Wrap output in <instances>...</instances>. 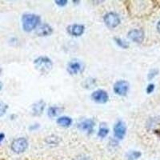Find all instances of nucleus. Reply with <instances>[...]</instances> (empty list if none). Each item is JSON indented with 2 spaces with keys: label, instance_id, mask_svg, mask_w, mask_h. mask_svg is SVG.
Listing matches in <instances>:
<instances>
[{
  "label": "nucleus",
  "instance_id": "1",
  "mask_svg": "<svg viewBox=\"0 0 160 160\" xmlns=\"http://www.w3.org/2000/svg\"><path fill=\"white\" fill-rule=\"evenodd\" d=\"M40 16L35 14H24L22 17V28L26 32H31L38 28Z\"/></svg>",
  "mask_w": 160,
  "mask_h": 160
},
{
  "label": "nucleus",
  "instance_id": "2",
  "mask_svg": "<svg viewBox=\"0 0 160 160\" xmlns=\"http://www.w3.org/2000/svg\"><path fill=\"white\" fill-rule=\"evenodd\" d=\"M34 64L37 71L42 75H48L53 68V62L51 58L47 56H40L35 58Z\"/></svg>",
  "mask_w": 160,
  "mask_h": 160
},
{
  "label": "nucleus",
  "instance_id": "3",
  "mask_svg": "<svg viewBox=\"0 0 160 160\" xmlns=\"http://www.w3.org/2000/svg\"><path fill=\"white\" fill-rule=\"evenodd\" d=\"M28 148V140L25 138H18L16 139L13 140L11 142V148L13 152L16 153V154H21L24 152Z\"/></svg>",
  "mask_w": 160,
  "mask_h": 160
},
{
  "label": "nucleus",
  "instance_id": "4",
  "mask_svg": "<svg viewBox=\"0 0 160 160\" xmlns=\"http://www.w3.org/2000/svg\"><path fill=\"white\" fill-rule=\"evenodd\" d=\"M103 20L105 24L110 29H114L117 28L121 22V19L118 14L115 12H109L106 14L103 17Z\"/></svg>",
  "mask_w": 160,
  "mask_h": 160
},
{
  "label": "nucleus",
  "instance_id": "5",
  "mask_svg": "<svg viewBox=\"0 0 160 160\" xmlns=\"http://www.w3.org/2000/svg\"><path fill=\"white\" fill-rule=\"evenodd\" d=\"M68 72L71 75H78L79 73H82L84 70V66L82 62L78 60H71L68 64Z\"/></svg>",
  "mask_w": 160,
  "mask_h": 160
},
{
  "label": "nucleus",
  "instance_id": "6",
  "mask_svg": "<svg viewBox=\"0 0 160 160\" xmlns=\"http://www.w3.org/2000/svg\"><path fill=\"white\" fill-rule=\"evenodd\" d=\"M113 88H114V91L117 95L126 96L128 91H129V82H127L126 80H119V81L115 82Z\"/></svg>",
  "mask_w": 160,
  "mask_h": 160
},
{
  "label": "nucleus",
  "instance_id": "7",
  "mask_svg": "<svg viewBox=\"0 0 160 160\" xmlns=\"http://www.w3.org/2000/svg\"><path fill=\"white\" fill-rule=\"evenodd\" d=\"M91 98H92L97 103L104 104L108 102L109 100V95L107 91L104 90H97L91 94Z\"/></svg>",
  "mask_w": 160,
  "mask_h": 160
},
{
  "label": "nucleus",
  "instance_id": "8",
  "mask_svg": "<svg viewBox=\"0 0 160 160\" xmlns=\"http://www.w3.org/2000/svg\"><path fill=\"white\" fill-rule=\"evenodd\" d=\"M95 122L91 118H87L78 124V128L80 131L87 132L88 135L93 132V130L95 128Z\"/></svg>",
  "mask_w": 160,
  "mask_h": 160
},
{
  "label": "nucleus",
  "instance_id": "9",
  "mask_svg": "<svg viewBox=\"0 0 160 160\" xmlns=\"http://www.w3.org/2000/svg\"><path fill=\"white\" fill-rule=\"evenodd\" d=\"M128 37L133 42L136 43H141L144 39V32L142 30L133 29L128 32Z\"/></svg>",
  "mask_w": 160,
  "mask_h": 160
},
{
  "label": "nucleus",
  "instance_id": "10",
  "mask_svg": "<svg viewBox=\"0 0 160 160\" xmlns=\"http://www.w3.org/2000/svg\"><path fill=\"white\" fill-rule=\"evenodd\" d=\"M127 133V127L122 121H118L114 127V134L118 139H123Z\"/></svg>",
  "mask_w": 160,
  "mask_h": 160
},
{
  "label": "nucleus",
  "instance_id": "11",
  "mask_svg": "<svg viewBox=\"0 0 160 160\" xmlns=\"http://www.w3.org/2000/svg\"><path fill=\"white\" fill-rule=\"evenodd\" d=\"M68 34L72 36L79 37L83 35L85 31V27L81 24H72V25L68 26L67 28Z\"/></svg>",
  "mask_w": 160,
  "mask_h": 160
},
{
  "label": "nucleus",
  "instance_id": "12",
  "mask_svg": "<svg viewBox=\"0 0 160 160\" xmlns=\"http://www.w3.org/2000/svg\"><path fill=\"white\" fill-rule=\"evenodd\" d=\"M52 33L53 28H51L49 24L47 23L38 26V28H36V31H35V34L39 37L49 36V35H52Z\"/></svg>",
  "mask_w": 160,
  "mask_h": 160
},
{
  "label": "nucleus",
  "instance_id": "13",
  "mask_svg": "<svg viewBox=\"0 0 160 160\" xmlns=\"http://www.w3.org/2000/svg\"><path fill=\"white\" fill-rule=\"evenodd\" d=\"M46 103L42 100H39L32 106V113L35 116H39L42 114L44 109H45Z\"/></svg>",
  "mask_w": 160,
  "mask_h": 160
},
{
  "label": "nucleus",
  "instance_id": "14",
  "mask_svg": "<svg viewBox=\"0 0 160 160\" xmlns=\"http://www.w3.org/2000/svg\"><path fill=\"white\" fill-rule=\"evenodd\" d=\"M57 124L62 128H69L72 124V118L68 116H62L57 118Z\"/></svg>",
  "mask_w": 160,
  "mask_h": 160
},
{
  "label": "nucleus",
  "instance_id": "15",
  "mask_svg": "<svg viewBox=\"0 0 160 160\" xmlns=\"http://www.w3.org/2000/svg\"><path fill=\"white\" fill-rule=\"evenodd\" d=\"M62 110L63 108H58V107H50L48 111V115L50 118H55L62 112Z\"/></svg>",
  "mask_w": 160,
  "mask_h": 160
},
{
  "label": "nucleus",
  "instance_id": "16",
  "mask_svg": "<svg viewBox=\"0 0 160 160\" xmlns=\"http://www.w3.org/2000/svg\"><path fill=\"white\" fill-rule=\"evenodd\" d=\"M141 155H142V153L139 152V151H132L127 154V158L128 160H136L139 158Z\"/></svg>",
  "mask_w": 160,
  "mask_h": 160
},
{
  "label": "nucleus",
  "instance_id": "17",
  "mask_svg": "<svg viewBox=\"0 0 160 160\" xmlns=\"http://www.w3.org/2000/svg\"><path fill=\"white\" fill-rule=\"evenodd\" d=\"M95 85H96V81H95V79L91 78H87V79H85V81L82 82L83 88H88V89H91V88H92L93 87L95 88Z\"/></svg>",
  "mask_w": 160,
  "mask_h": 160
},
{
  "label": "nucleus",
  "instance_id": "18",
  "mask_svg": "<svg viewBox=\"0 0 160 160\" xmlns=\"http://www.w3.org/2000/svg\"><path fill=\"white\" fill-rule=\"evenodd\" d=\"M114 39H115V42H116V44L119 48H123V49H128L129 48V43L128 42L124 41V40H122V38H116L115 37V38H114Z\"/></svg>",
  "mask_w": 160,
  "mask_h": 160
},
{
  "label": "nucleus",
  "instance_id": "19",
  "mask_svg": "<svg viewBox=\"0 0 160 160\" xmlns=\"http://www.w3.org/2000/svg\"><path fill=\"white\" fill-rule=\"evenodd\" d=\"M46 142H48V144H53V145H55V144H58L59 142V138L57 136H50L46 138Z\"/></svg>",
  "mask_w": 160,
  "mask_h": 160
},
{
  "label": "nucleus",
  "instance_id": "20",
  "mask_svg": "<svg viewBox=\"0 0 160 160\" xmlns=\"http://www.w3.org/2000/svg\"><path fill=\"white\" fill-rule=\"evenodd\" d=\"M8 104H6L5 102H1V101H0V118L5 115L7 111H8Z\"/></svg>",
  "mask_w": 160,
  "mask_h": 160
},
{
  "label": "nucleus",
  "instance_id": "21",
  "mask_svg": "<svg viewBox=\"0 0 160 160\" xmlns=\"http://www.w3.org/2000/svg\"><path fill=\"white\" fill-rule=\"evenodd\" d=\"M109 133V129L107 128H101L98 132V136L100 138H105Z\"/></svg>",
  "mask_w": 160,
  "mask_h": 160
},
{
  "label": "nucleus",
  "instance_id": "22",
  "mask_svg": "<svg viewBox=\"0 0 160 160\" xmlns=\"http://www.w3.org/2000/svg\"><path fill=\"white\" fill-rule=\"evenodd\" d=\"M158 74V69H152L149 71L148 75V78L149 80L153 79V78H155L157 75Z\"/></svg>",
  "mask_w": 160,
  "mask_h": 160
},
{
  "label": "nucleus",
  "instance_id": "23",
  "mask_svg": "<svg viewBox=\"0 0 160 160\" xmlns=\"http://www.w3.org/2000/svg\"><path fill=\"white\" fill-rule=\"evenodd\" d=\"M55 2L59 7H64L68 4V0H56V1H55Z\"/></svg>",
  "mask_w": 160,
  "mask_h": 160
},
{
  "label": "nucleus",
  "instance_id": "24",
  "mask_svg": "<svg viewBox=\"0 0 160 160\" xmlns=\"http://www.w3.org/2000/svg\"><path fill=\"white\" fill-rule=\"evenodd\" d=\"M154 90H155V84L151 83L148 86V88H147V90H146V91H147V93H148V94H151V93H152L153 91H154Z\"/></svg>",
  "mask_w": 160,
  "mask_h": 160
},
{
  "label": "nucleus",
  "instance_id": "25",
  "mask_svg": "<svg viewBox=\"0 0 160 160\" xmlns=\"http://www.w3.org/2000/svg\"><path fill=\"white\" fill-rule=\"evenodd\" d=\"M4 138H5V135L3 133H0V143L3 141Z\"/></svg>",
  "mask_w": 160,
  "mask_h": 160
},
{
  "label": "nucleus",
  "instance_id": "26",
  "mask_svg": "<svg viewBox=\"0 0 160 160\" xmlns=\"http://www.w3.org/2000/svg\"><path fill=\"white\" fill-rule=\"evenodd\" d=\"M78 160H91V158H88V157H82V158H78Z\"/></svg>",
  "mask_w": 160,
  "mask_h": 160
},
{
  "label": "nucleus",
  "instance_id": "27",
  "mask_svg": "<svg viewBox=\"0 0 160 160\" xmlns=\"http://www.w3.org/2000/svg\"><path fill=\"white\" fill-rule=\"evenodd\" d=\"M157 30L160 33V21H158V22L157 23Z\"/></svg>",
  "mask_w": 160,
  "mask_h": 160
},
{
  "label": "nucleus",
  "instance_id": "28",
  "mask_svg": "<svg viewBox=\"0 0 160 160\" xmlns=\"http://www.w3.org/2000/svg\"><path fill=\"white\" fill-rule=\"evenodd\" d=\"M155 133H156L158 136H160V131H155Z\"/></svg>",
  "mask_w": 160,
  "mask_h": 160
},
{
  "label": "nucleus",
  "instance_id": "29",
  "mask_svg": "<svg viewBox=\"0 0 160 160\" xmlns=\"http://www.w3.org/2000/svg\"><path fill=\"white\" fill-rule=\"evenodd\" d=\"M2 82H0V91L2 90Z\"/></svg>",
  "mask_w": 160,
  "mask_h": 160
},
{
  "label": "nucleus",
  "instance_id": "30",
  "mask_svg": "<svg viewBox=\"0 0 160 160\" xmlns=\"http://www.w3.org/2000/svg\"><path fill=\"white\" fill-rule=\"evenodd\" d=\"M1 73H2V69H1V68H0V75H1Z\"/></svg>",
  "mask_w": 160,
  "mask_h": 160
}]
</instances>
